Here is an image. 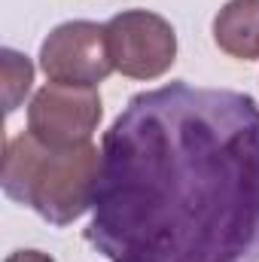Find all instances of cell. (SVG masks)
<instances>
[{"label": "cell", "mask_w": 259, "mask_h": 262, "mask_svg": "<svg viewBox=\"0 0 259 262\" xmlns=\"http://www.w3.org/2000/svg\"><path fill=\"white\" fill-rule=\"evenodd\" d=\"M0 64H3V110L6 116L18 110V104L25 101V95L31 92L34 82V64L28 55L15 52V49H0Z\"/></svg>", "instance_id": "52a82bcc"}, {"label": "cell", "mask_w": 259, "mask_h": 262, "mask_svg": "<svg viewBox=\"0 0 259 262\" xmlns=\"http://www.w3.org/2000/svg\"><path fill=\"white\" fill-rule=\"evenodd\" d=\"M3 262H55L49 253H43V250H15V253H9Z\"/></svg>", "instance_id": "ba28073f"}, {"label": "cell", "mask_w": 259, "mask_h": 262, "mask_svg": "<svg viewBox=\"0 0 259 262\" xmlns=\"http://www.w3.org/2000/svg\"><path fill=\"white\" fill-rule=\"evenodd\" d=\"M213 43L238 61L259 58V0H229L213 15Z\"/></svg>", "instance_id": "8992f818"}, {"label": "cell", "mask_w": 259, "mask_h": 262, "mask_svg": "<svg viewBox=\"0 0 259 262\" xmlns=\"http://www.w3.org/2000/svg\"><path fill=\"white\" fill-rule=\"evenodd\" d=\"M40 70L46 73L49 82H61V85L95 89L98 82H104L113 73L104 25L76 18L52 28L40 46Z\"/></svg>", "instance_id": "5b68a950"}, {"label": "cell", "mask_w": 259, "mask_h": 262, "mask_svg": "<svg viewBox=\"0 0 259 262\" xmlns=\"http://www.w3.org/2000/svg\"><path fill=\"white\" fill-rule=\"evenodd\" d=\"M85 241L110 262H259V104L183 79L101 137Z\"/></svg>", "instance_id": "6da1fadb"}, {"label": "cell", "mask_w": 259, "mask_h": 262, "mask_svg": "<svg viewBox=\"0 0 259 262\" xmlns=\"http://www.w3.org/2000/svg\"><path fill=\"white\" fill-rule=\"evenodd\" d=\"M104 37L113 70H119L128 79H159L177 61V31L159 12H116L104 25Z\"/></svg>", "instance_id": "3957f363"}, {"label": "cell", "mask_w": 259, "mask_h": 262, "mask_svg": "<svg viewBox=\"0 0 259 262\" xmlns=\"http://www.w3.org/2000/svg\"><path fill=\"white\" fill-rule=\"evenodd\" d=\"M104 119L98 89L46 82L28 104V131L55 149L92 143V134Z\"/></svg>", "instance_id": "277c9868"}, {"label": "cell", "mask_w": 259, "mask_h": 262, "mask_svg": "<svg viewBox=\"0 0 259 262\" xmlns=\"http://www.w3.org/2000/svg\"><path fill=\"white\" fill-rule=\"evenodd\" d=\"M101 177V149L95 143L55 149L40 143L31 131L6 140L3 192L15 204L31 207L46 223L64 229L95 204Z\"/></svg>", "instance_id": "7a4b0ae2"}]
</instances>
